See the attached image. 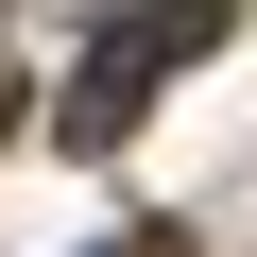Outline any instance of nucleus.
<instances>
[{"instance_id": "nucleus-1", "label": "nucleus", "mask_w": 257, "mask_h": 257, "mask_svg": "<svg viewBox=\"0 0 257 257\" xmlns=\"http://www.w3.org/2000/svg\"><path fill=\"white\" fill-rule=\"evenodd\" d=\"M206 35H223V0H172V18H120V35L86 52V86H69V138L103 155V138H120V120H138V86H172V69L206 52Z\"/></svg>"}, {"instance_id": "nucleus-2", "label": "nucleus", "mask_w": 257, "mask_h": 257, "mask_svg": "<svg viewBox=\"0 0 257 257\" xmlns=\"http://www.w3.org/2000/svg\"><path fill=\"white\" fill-rule=\"evenodd\" d=\"M18 103H35V86H18V69H0V120H18Z\"/></svg>"}]
</instances>
